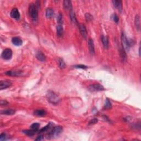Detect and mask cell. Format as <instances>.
Wrapping results in <instances>:
<instances>
[{
	"mask_svg": "<svg viewBox=\"0 0 141 141\" xmlns=\"http://www.w3.org/2000/svg\"><path fill=\"white\" fill-rule=\"evenodd\" d=\"M29 13L33 22L35 23L38 20V8L35 4L32 3L30 4L29 7Z\"/></svg>",
	"mask_w": 141,
	"mask_h": 141,
	"instance_id": "6da1fadb",
	"label": "cell"
},
{
	"mask_svg": "<svg viewBox=\"0 0 141 141\" xmlns=\"http://www.w3.org/2000/svg\"><path fill=\"white\" fill-rule=\"evenodd\" d=\"M63 131V128L61 126H56L49 133L47 134V138H53L59 136Z\"/></svg>",
	"mask_w": 141,
	"mask_h": 141,
	"instance_id": "7a4b0ae2",
	"label": "cell"
},
{
	"mask_svg": "<svg viewBox=\"0 0 141 141\" xmlns=\"http://www.w3.org/2000/svg\"><path fill=\"white\" fill-rule=\"evenodd\" d=\"M47 98L50 103L53 104H57L60 101V99L59 96L52 91H49L47 93Z\"/></svg>",
	"mask_w": 141,
	"mask_h": 141,
	"instance_id": "3957f363",
	"label": "cell"
},
{
	"mask_svg": "<svg viewBox=\"0 0 141 141\" xmlns=\"http://www.w3.org/2000/svg\"><path fill=\"white\" fill-rule=\"evenodd\" d=\"M121 43L122 44V47L123 49L126 50L128 51L130 49V45L129 44V41H128V39L126 37L125 33L122 32L121 33Z\"/></svg>",
	"mask_w": 141,
	"mask_h": 141,
	"instance_id": "277c9868",
	"label": "cell"
},
{
	"mask_svg": "<svg viewBox=\"0 0 141 141\" xmlns=\"http://www.w3.org/2000/svg\"><path fill=\"white\" fill-rule=\"evenodd\" d=\"M88 89L90 92H100V91L104 90L105 89L102 85L97 83L90 85L88 87Z\"/></svg>",
	"mask_w": 141,
	"mask_h": 141,
	"instance_id": "5b68a950",
	"label": "cell"
},
{
	"mask_svg": "<svg viewBox=\"0 0 141 141\" xmlns=\"http://www.w3.org/2000/svg\"><path fill=\"white\" fill-rule=\"evenodd\" d=\"M13 52L11 49L7 48L4 50L2 53V57L6 60H9L12 58Z\"/></svg>",
	"mask_w": 141,
	"mask_h": 141,
	"instance_id": "8992f818",
	"label": "cell"
},
{
	"mask_svg": "<svg viewBox=\"0 0 141 141\" xmlns=\"http://www.w3.org/2000/svg\"><path fill=\"white\" fill-rule=\"evenodd\" d=\"M10 15L12 18H13V19H15L16 20L19 19L20 18V13L19 11L17 8H14L12 9V11L11 12V13H10Z\"/></svg>",
	"mask_w": 141,
	"mask_h": 141,
	"instance_id": "52a82bcc",
	"label": "cell"
},
{
	"mask_svg": "<svg viewBox=\"0 0 141 141\" xmlns=\"http://www.w3.org/2000/svg\"><path fill=\"white\" fill-rule=\"evenodd\" d=\"M78 26L80 30V33L83 36V38L86 39L87 37V32L86 26H85L83 24H79Z\"/></svg>",
	"mask_w": 141,
	"mask_h": 141,
	"instance_id": "ba28073f",
	"label": "cell"
},
{
	"mask_svg": "<svg viewBox=\"0 0 141 141\" xmlns=\"http://www.w3.org/2000/svg\"><path fill=\"white\" fill-rule=\"evenodd\" d=\"M11 83L7 81V80H1L0 82V90H2L3 89L8 88L11 86Z\"/></svg>",
	"mask_w": 141,
	"mask_h": 141,
	"instance_id": "9c48e42d",
	"label": "cell"
},
{
	"mask_svg": "<svg viewBox=\"0 0 141 141\" xmlns=\"http://www.w3.org/2000/svg\"><path fill=\"white\" fill-rule=\"evenodd\" d=\"M46 111L43 109L35 110L34 111V115L38 117H43L46 115Z\"/></svg>",
	"mask_w": 141,
	"mask_h": 141,
	"instance_id": "30bf717a",
	"label": "cell"
},
{
	"mask_svg": "<svg viewBox=\"0 0 141 141\" xmlns=\"http://www.w3.org/2000/svg\"><path fill=\"white\" fill-rule=\"evenodd\" d=\"M112 2H113L114 6H115V7L117 8V9L119 10V11L121 12L122 10V1H119V0H113V1H112Z\"/></svg>",
	"mask_w": 141,
	"mask_h": 141,
	"instance_id": "8fae6325",
	"label": "cell"
},
{
	"mask_svg": "<svg viewBox=\"0 0 141 141\" xmlns=\"http://www.w3.org/2000/svg\"><path fill=\"white\" fill-rule=\"evenodd\" d=\"M22 73V71L20 70H9L6 73V74L8 76H19L21 75Z\"/></svg>",
	"mask_w": 141,
	"mask_h": 141,
	"instance_id": "7c38bea8",
	"label": "cell"
},
{
	"mask_svg": "<svg viewBox=\"0 0 141 141\" xmlns=\"http://www.w3.org/2000/svg\"><path fill=\"white\" fill-rule=\"evenodd\" d=\"M12 42L13 44L14 45L17 46H21L23 44L22 40L18 37H14L12 39Z\"/></svg>",
	"mask_w": 141,
	"mask_h": 141,
	"instance_id": "4fadbf2b",
	"label": "cell"
},
{
	"mask_svg": "<svg viewBox=\"0 0 141 141\" xmlns=\"http://www.w3.org/2000/svg\"><path fill=\"white\" fill-rule=\"evenodd\" d=\"M88 46L90 52L92 55H94L95 53V49H94V41L92 39H89L88 40Z\"/></svg>",
	"mask_w": 141,
	"mask_h": 141,
	"instance_id": "5bb4252c",
	"label": "cell"
},
{
	"mask_svg": "<svg viewBox=\"0 0 141 141\" xmlns=\"http://www.w3.org/2000/svg\"><path fill=\"white\" fill-rule=\"evenodd\" d=\"M36 57L37 58V59L39 60L40 61L45 62L46 61V56H45V55L40 51L37 52L36 54Z\"/></svg>",
	"mask_w": 141,
	"mask_h": 141,
	"instance_id": "9a60e30c",
	"label": "cell"
},
{
	"mask_svg": "<svg viewBox=\"0 0 141 141\" xmlns=\"http://www.w3.org/2000/svg\"><path fill=\"white\" fill-rule=\"evenodd\" d=\"M63 7L65 9L71 11V10H72V2L70 1H68V0H65V1H64Z\"/></svg>",
	"mask_w": 141,
	"mask_h": 141,
	"instance_id": "2e32d148",
	"label": "cell"
},
{
	"mask_svg": "<svg viewBox=\"0 0 141 141\" xmlns=\"http://www.w3.org/2000/svg\"><path fill=\"white\" fill-rule=\"evenodd\" d=\"M101 41H102L103 45L105 49H108L109 48V39L107 36H105L104 35L101 36Z\"/></svg>",
	"mask_w": 141,
	"mask_h": 141,
	"instance_id": "e0dca14e",
	"label": "cell"
},
{
	"mask_svg": "<svg viewBox=\"0 0 141 141\" xmlns=\"http://www.w3.org/2000/svg\"><path fill=\"white\" fill-rule=\"evenodd\" d=\"M120 54L122 59V61L125 62L126 59H127V55H126L125 50L123 49V47L122 46L120 49Z\"/></svg>",
	"mask_w": 141,
	"mask_h": 141,
	"instance_id": "ac0fdd59",
	"label": "cell"
},
{
	"mask_svg": "<svg viewBox=\"0 0 141 141\" xmlns=\"http://www.w3.org/2000/svg\"><path fill=\"white\" fill-rule=\"evenodd\" d=\"M38 130H33V129H31V130H24L23 132L26 135H28L29 136H34V134L38 132Z\"/></svg>",
	"mask_w": 141,
	"mask_h": 141,
	"instance_id": "d6986e66",
	"label": "cell"
},
{
	"mask_svg": "<svg viewBox=\"0 0 141 141\" xmlns=\"http://www.w3.org/2000/svg\"><path fill=\"white\" fill-rule=\"evenodd\" d=\"M134 23H135L136 27L138 31L140 30L141 28V22H140V16L137 14L136 16L135 19H134Z\"/></svg>",
	"mask_w": 141,
	"mask_h": 141,
	"instance_id": "ffe728a7",
	"label": "cell"
},
{
	"mask_svg": "<svg viewBox=\"0 0 141 141\" xmlns=\"http://www.w3.org/2000/svg\"><path fill=\"white\" fill-rule=\"evenodd\" d=\"M16 113V111L14 110L13 109H6V110H2L1 113L2 114H4V115H13Z\"/></svg>",
	"mask_w": 141,
	"mask_h": 141,
	"instance_id": "44dd1931",
	"label": "cell"
},
{
	"mask_svg": "<svg viewBox=\"0 0 141 141\" xmlns=\"http://www.w3.org/2000/svg\"><path fill=\"white\" fill-rule=\"evenodd\" d=\"M63 34V28L62 24H59L57 26V35L58 36L61 37Z\"/></svg>",
	"mask_w": 141,
	"mask_h": 141,
	"instance_id": "7402d4cb",
	"label": "cell"
},
{
	"mask_svg": "<svg viewBox=\"0 0 141 141\" xmlns=\"http://www.w3.org/2000/svg\"><path fill=\"white\" fill-rule=\"evenodd\" d=\"M54 15V11L53 8H47L46 11V16L47 18H51Z\"/></svg>",
	"mask_w": 141,
	"mask_h": 141,
	"instance_id": "603a6c76",
	"label": "cell"
},
{
	"mask_svg": "<svg viewBox=\"0 0 141 141\" xmlns=\"http://www.w3.org/2000/svg\"><path fill=\"white\" fill-rule=\"evenodd\" d=\"M70 19H71L72 22H73V23H74V24H78L77 20L75 13H74V12H73V10H71V11H70Z\"/></svg>",
	"mask_w": 141,
	"mask_h": 141,
	"instance_id": "cb8c5ba5",
	"label": "cell"
},
{
	"mask_svg": "<svg viewBox=\"0 0 141 141\" xmlns=\"http://www.w3.org/2000/svg\"><path fill=\"white\" fill-rule=\"evenodd\" d=\"M57 21L59 24H62V25L63 22V14L61 12H60L58 14L57 18Z\"/></svg>",
	"mask_w": 141,
	"mask_h": 141,
	"instance_id": "d4e9b609",
	"label": "cell"
},
{
	"mask_svg": "<svg viewBox=\"0 0 141 141\" xmlns=\"http://www.w3.org/2000/svg\"><path fill=\"white\" fill-rule=\"evenodd\" d=\"M111 107H112V105H111L110 101L109 100V99H106L105 102L104 108L105 109H110L111 108Z\"/></svg>",
	"mask_w": 141,
	"mask_h": 141,
	"instance_id": "484cf974",
	"label": "cell"
},
{
	"mask_svg": "<svg viewBox=\"0 0 141 141\" xmlns=\"http://www.w3.org/2000/svg\"><path fill=\"white\" fill-rule=\"evenodd\" d=\"M51 125H52V123H49L48 125L45 126V127L42 128L41 130H39V133H43V132H45L47 131V130H49L50 128Z\"/></svg>",
	"mask_w": 141,
	"mask_h": 141,
	"instance_id": "4316f807",
	"label": "cell"
},
{
	"mask_svg": "<svg viewBox=\"0 0 141 141\" xmlns=\"http://www.w3.org/2000/svg\"><path fill=\"white\" fill-rule=\"evenodd\" d=\"M85 18H86V20L87 22H90L92 21L93 19V16L89 13H86L85 14Z\"/></svg>",
	"mask_w": 141,
	"mask_h": 141,
	"instance_id": "83f0119b",
	"label": "cell"
},
{
	"mask_svg": "<svg viewBox=\"0 0 141 141\" xmlns=\"http://www.w3.org/2000/svg\"><path fill=\"white\" fill-rule=\"evenodd\" d=\"M59 67L61 69H63V68L66 67V64L64 62L63 60L62 59H59Z\"/></svg>",
	"mask_w": 141,
	"mask_h": 141,
	"instance_id": "f1b7e54d",
	"label": "cell"
},
{
	"mask_svg": "<svg viewBox=\"0 0 141 141\" xmlns=\"http://www.w3.org/2000/svg\"><path fill=\"white\" fill-rule=\"evenodd\" d=\"M39 126H40V124L38 123V122H35V123H33L32 125L30 126V127L31 129L38 130Z\"/></svg>",
	"mask_w": 141,
	"mask_h": 141,
	"instance_id": "f546056e",
	"label": "cell"
},
{
	"mask_svg": "<svg viewBox=\"0 0 141 141\" xmlns=\"http://www.w3.org/2000/svg\"><path fill=\"white\" fill-rule=\"evenodd\" d=\"M111 18H112V19L113 20V21L116 23H118L119 22V17L117 16V14H113V16H112L111 17Z\"/></svg>",
	"mask_w": 141,
	"mask_h": 141,
	"instance_id": "4dcf8cb0",
	"label": "cell"
},
{
	"mask_svg": "<svg viewBox=\"0 0 141 141\" xmlns=\"http://www.w3.org/2000/svg\"><path fill=\"white\" fill-rule=\"evenodd\" d=\"M98 121V120L97 119H93L90 120L89 121V125H94V124L97 123Z\"/></svg>",
	"mask_w": 141,
	"mask_h": 141,
	"instance_id": "1f68e13d",
	"label": "cell"
},
{
	"mask_svg": "<svg viewBox=\"0 0 141 141\" xmlns=\"http://www.w3.org/2000/svg\"><path fill=\"white\" fill-rule=\"evenodd\" d=\"M74 67L77 68H82V69H86L88 68L87 66L83 65H76L74 66Z\"/></svg>",
	"mask_w": 141,
	"mask_h": 141,
	"instance_id": "d6a6232c",
	"label": "cell"
},
{
	"mask_svg": "<svg viewBox=\"0 0 141 141\" xmlns=\"http://www.w3.org/2000/svg\"><path fill=\"white\" fill-rule=\"evenodd\" d=\"M6 134L5 133H1L0 135V141H2L6 140Z\"/></svg>",
	"mask_w": 141,
	"mask_h": 141,
	"instance_id": "836d02e7",
	"label": "cell"
},
{
	"mask_svg": "<svg viewBox=\"0 0 141 141\" xmlns=\"http://www.w3.org/2000/svg\"><path fill=\"white\" fill-rule=\"evenodd\" d=\"M0 104H1V105H6L8 104V102L6 100H1L0 101Z\"/></svg>",
	"mask_w": 141,
	"mask_h": 141,
	"instance_id": "e575fe53",
	"label": "cell"
},
{
	"mask_svg": "<svg viewBox=\"0 0 141 141\" xmlns=\"http://www.w3.org/2000/svg\"><path fill=\"white\" fill-rule=\"evenodd\" d=\"M43 140V136L40 135L38 137V138L35 139V141H41Z\"/></svg>",
	"mask_w": 141,
	"mask_h": 141,
	"instance_id": "d590c367",
	"label": "cell"
}]
</instances>
